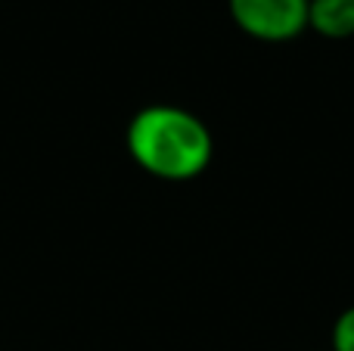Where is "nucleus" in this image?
Masks as SVG:
<instances>
[{
  "label": "nucleus",
  "mask_w": 354,
  "mask_h": 351,
  "mask_svg": "<svg viewBox=\"0 0 354 351\" xmlns=\"http://www.w3.org/2000/svg\"><path fill=\"white\" fill-rule=\"evenodd\" d=\"M128 153L147 174L159 180H193L212 165L214 137L199 115L183 106H143L128 122Z\"/></svg>",
  "instance_id": "f257e3e1"
},
{
  "label": "nucleus",
  "mask_w": 354,
  "mask_h": 351,
  "mask_svg": "<svg viewBox=\"0 0 354 351\" xmlns=\"http://www.w3.org/2000/svg\"><path fill=\"white\" fill-rule=\"evenodd\" d=\"M243 35L264 44H286L308 28V0H227Z\"/></svg>",
  "instance_id": "f03ea898"
},
{
  "label": "nucleus",
  "mask_w": 354,
  "mask_h": 351,
  "mask_svg": "<svg viewBox=\"0 0 354 351\" xmlns=\"http://www.w3.org/2000/svg\"><path fill=\"white\" fill-rule=\"evenodd\" d=\"M308 28L326 41L354 37V0H308Z\"/></svg>",
  "instance_id": "7ed1b4c3"
},
{
  "label": "nucleus",
  "mask_w": 354,
  "mask_h": 351,
  "mask_svg": "<svg viewBox=\"0 0 354 351\" xmlns=\"http://www.w3.org/2000/svg\"><path fill=\"white\" fill-rule=\"evenodd\" d=\"M330 342H333V351H354V305L336 317Z\"/></svg>",
  "instance_id": "20e7f679"
}]
</instances>
